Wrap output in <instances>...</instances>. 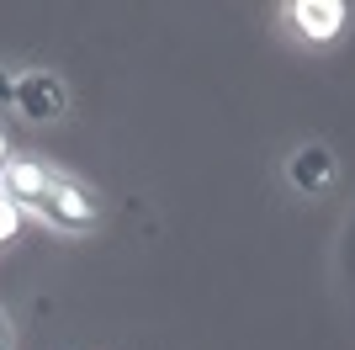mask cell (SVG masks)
<instances>
[{
  "label": "cell",
  "mask_w": 355,
  "mask_h": 350,
  "mask_svg": "<svg viewBox=\"0 0 355 350\" xmlns=\"http://www.w3.org/2000/svg\"><path fill=\"white\" fill-rule=\"evenodd\" d=\"M32 218H43L48 228H59V233H90L101 223V197H96L85 181L53 170L48 191L37 197V207H32Z\"/></svg>",
  "instance_id": "6da1fadb"
},
{
  "label": "cell",
  "mask_w": 355,
  "mask_h": 350,
  "mask_svg": "<svg viewBox=\"0 0 355 350\" xmlns=\"http://www.w3.org/2000/svg\"><path fill=\"white\" fill-rule=\"evenodd\" d=\"M282 16L297 32V43H308V48H329L350 32V6L345 0H292Z\"/></svg>",
  "instance_id": "7a4b0ae2"
},
{
  "label": "cell",
  "mask_w": 355,
  "mask_h": 350,
  "mask_svg": "<svg viewBox=\"0 0 355 350\" xmlns=\"http://www.w3.org/2000/svg\"><path fill=\"white\" fill-rule=\"evenodd\" d=\"M16 112L27 122H59L69 112V90H64L59 74H48V69H21L16 74Z\"/></svg>",
  "instance_id": "3957f363"
},
{
  "label": "cell",
  "mask_w": 355,
  "mask_h": 350,
  "mask_svg": "<svg viewBox=\"0 0 355 350\" xmlns=\"http://www.w3.org/2000/svg\"><path fill=\"white\" fill-rule=\"evenodd\" d=\"M48 181H53V165L48 160H37V154H11V165H6V175H0V191H6L21 212H32L37 197L48 191Z\"/></svg>",
  "instance_id": "277c9868"
},
{
  "label": "cell",
  "mask_w": 355,
  "mask_h": 350,
  "mask_svg": "<svg viewBox=\"0 0 355 350\" xmlns=\"http://www.w3.org/2000/svg\"><path fill=\"white\" fill-rule=\"evenodd\" d=\"M334 170H340V165H334V154H329L324 144H302L292 160H286V175H292L297 191H329Z\"/></svg>",
  "instance_id": "5b68a950"
},
{
  "label": "cell",
  "mask_w": 355,
  "mask_h": 350,
  "mask_svg": "<svg viewBox=\"0 0 355 350\" xmlns=\"http://www.w3.org/2000/svg\"><path fill=\"white\" fill-rule=\"evenodd\" d=\"M21 223H27V212H21L6 191H0V244H11L16 233H21Z\"/></svg>",
  "instance_id": "8992f818"
},
{
  "label": "cell",
  "mask_w": 355,
  "mask_h": 350,
  "mask_svg": "<svg viewBox=\"0 0 355 350\" xmlns=\"http://www.w3.org/2000/svg\"><path fill=\"white\" fill-rule=\"evenodd\" d=\"M0 106H16V74L0 69Z\"/></svg>",
  "instance_id": "52a82bcc"
},
{
  "label": "cell",
  "mask_w": 355,
  "mask_h": 350,
  "mask_svg": "<svg viewBox=\"0 0 355 350\" xmlns=\"http://www.w3.org/2000/svg\"><path fill=\"white\" fill-rule=\"evenodd\" d=\"M6 165H11V138H6V128H0V175H6Z\"/></svg>",
  "instance_id": "ba28073f"
}]
</instances>
